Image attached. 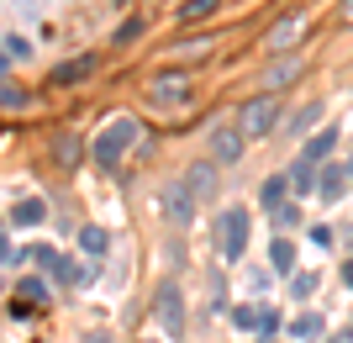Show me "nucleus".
<instances>
[{
  "instance_id": "nucleus-7",
  "label": "nucleus",
  "mask_w": 353,
  "mask_h": 343,
  "mask_svg": "<svg viewBox=\"0 0 353 343\" xmlns=\"http://www.w3.org/2000/svg\"><path fill=\"white\" fill-rule=\"evenodd\" d=\"M211 153H216V164H232L243 153V127H216L211 133Z\"/></svg>"
},
{
  "instance_id": "nucleus-34",
  "label": "nucleus",
  "mask_w": 353,
  "mask_h": 343,
  "mask_svg": "<svg viewBox=\"0 0 353 343\" xmlns=\"http://www.w3.org/2000/svg\"><path fill=\"white\" fill-rule=\"evenodd\" d=\"M121 6H127V0H121Z\"/></svg>"
},
{
  "instance_id": "nucleus-21",
  "label": "nucleus",
  "mask_w": 353,
  "mask_h": 343,
  "mask_svg": "<svg viewBox=\"0 0 353 343\" xmlns=\"http://www.w3.org/2000/svg\"><path fill=\"white\" fill-rule=\"evenodd\" d=\"M290 338H322V317H295Z\"/></svg>"
},
{
  "instance_id": "nucleus-29",
  "label": "nucleus",
  "mask_w": 353,
  "mask_h": 343,
  "mask_svg": "<svg viewBox=\"0 0 353 343\" xmlns=\"http://www.w3.org/2000/svg\"><path fill=\"white\" fill-rule=\"evenodd\" d=\"M6 259H11V243H6V233H0V264H6Z\"/></svg>"
},
{
  "instance_id": "nucleus-23",
  "label": "nucleus",
  "mask_w": 353,
  "mask_h": 343,
  "mask_svg": "<svg viewBox=\"0 0 353 343\" xmlns=\"http://www.w3.org/2000/svg\"><path fill=\"white\" fill-rule=\"evenodd\" d=\"M290 185H295V190H316V169H311L306 159H301V164L290 169Z\"/></svg>"
},
{
  "instance_id": "nucleus-19",
  "label": "nucleus",
  "mask_w": 353,
  "mask_h": 343,
  "mask_svg": "<svg viewBox=\"0 0 353 343\" xmlns=\"http://www.w3.org/2000/svg\"><path fill=\"white\" fill-rule=\"evenodd\" d=\"M79 248L85 254H105V227H79Z\"/></svg>"
},
{
  "instance_id": "nucleus-1",
  "label": "nucleus",
  "mask_w": 353,
  "mask_h": 343,
  "mask_svg": "<svg viewBox=\"0 0 353 343\" xmlns=\"http://www.w3.org/2000/svg\"><path fill=\"white\" fill-rule=\"evenodd\" d=\"M132 143H137V117H111V121L101 127V137H95V159L111 169L121 153L132 148Z\"/></svg>"
},
{
  "instance_id": "nucleus-3",
  "label": "nucleus",
  "mask_w": 353,
  "mask_h": 343,
  "mask_svg": "<svg viewBox=\"0 0 353 343\" xmlns=\"http://www.w3.org/2000/svg\"><path fill=\"white\" fill-rule=\"evenodd\" d=\"M248 233H253L248 211H227V217L216 222V243H221V259H243V254H248Z\"/></svg>"
},
{
  "instance_id": "nucleus-14",
  "label": "nucleus",
  "mask_w": 353,
  "mask_h": 343,
  "mask_svg": "<svg viewBox=\"0 0 353 343\" xmlns=\"http://www.w3.org/2000/svg\"><path fill=\"white\" fill-rule=\"evenodd\" d=\"M0 106H6V111H27L32 95H27L21 85H6V79H0Z\"/></svg>"
},
{
  "instance_id": "nucleus-11",
  "label": "nucleus",
  "mask_w": 353,
  "mask_h": 343,
  "mask_svg": "<svg viewBox=\"0 0 353 343\" xmlns=\"http://www.w3.org/2000/svg\"><path fill=\"white\" fill-rule=\"evenodd\" d=\"M90 69H95V59H69V63L53 69V85H74V79H85Z\"/></svg>"
},
{
  "instance_id": "nucleus-22",
  "label": "nucleus",
  "mask_w": 353,
  "mask_h": 343,
  "mask_svg": "<svg viewBox=\"0 0 353 343\" xmlns=\"http://www.w3.org/2000/svg\"><path fill=\"white\" fill-rule=\"evenodd\" d=\"M216 6H221V0H185V6H179V16H185V21H201V16H211Z\"/></svg>"
},
{
  "instance_id": "nucleus-31",
  "label": "nucleus",
  "mask_w": 353,
  "mask_h": 343,
  "mask_svg": "<svg viewBox=\"0 0 353 343\" xmlns=\"http://www.w3.org/2000/svg\"><path fill=\"white\" fill-rule=\"evenodd\" d=\"M343 21H353V0H343Z\"/></svg>"
},
{
  "instance_id": "nucleus-5",
  "label": "nucleus",
  "mask_w": 353,
  "mask_h": 343,
  "mask_svg": "<svg viewBox=\"0 0 353 343\" xmlns=\"http://www.w3.org/2000/svg\"><path fill=\"white\" fill-rule=\"evenodd\" d=\"M274 117H280L274 95H259V101H248V106H243V121H237V127H243L248 137H264L269 127H274Z\"/></svg>"
},
{
  "instance_id": "nucleus-24",
  "label": "nucleus",
  "mask_w": 353,
  "mask_h": 343,
  "mask_svg": "<svg viewBox=\"0 0 353 343\" xmlns=\"http://www.w3.org/2000/svg\"><path fill=\"white\" fill-rule=\"evenodd\" d=\"M316 117H322V106H316V101H311V106H301V111L290 117V133H306V127H311Z\"/></svg>"
},
{
  "instance_id": "nucleus-10",
  "label": "nucleus",
  "mask_w": 353,
  "mask_h": 343,
  "mask_svg": "<svg viewBox=\"0 0 353 343\" xmlns=\"http://www.w3.org/2000/svg\"><path fill=\"white\" fill-rule=\"evenodd\" d=\"M316 190H322L327 201H338V195L348 190V169H338V164H327L322 175H316Z\"/></svg>"
},
{
  "instance_id": "nucleus-8",
  "label": "nucleus",
  "mask_w": 353,
  "mask_h": 343,
  "mask_svg": "<svg viewBox=\"0 0 353 343\" xmlns=\"http://www.w3.org/2000/svg\"><path fill=\"white\" fill-rule=\"evenodd\" d=\"M53 159H59L63 169L79 164V159H85V143H79V133H59V137H53Z\"/></svg>"
},
{
  "instance_id": "nucleus-20",
  "label": "nucleus",
  "mask_w": 353,
  "mask_h": 343,
  "mask_svg": "<svg viewBox=\"0 0 353 343\" xmlns=\"http://www.w3.org/2000/svg\"><path fill=\"white\" fill-rule=\"evenodd\" d=\"M16 296H21V301H32V306H43V301H48V285L37 280V275H27V280H21V291H16Z\"/></svg>"
},
{
  "instance_id": "nucleus-25",
  "label": "nucleus",
  "mask_w": 353,
  "mask_h": 343,
  "mask_svg": "<svg viewBox=\"0 0 353 343\" xmlns=\"http://www.w3.org/2000/svg\"><path fill=\"white\" fill-rule=\"evenodd\" d=\"M53 275H59L63 285H85V280H90V269H79V264H59Z\"/></svg>"
},
{
  "instance_id": "nucleus-6",
  "label": "nucleus",
  "mask_w": 353,
  "mask_h": 343,
  "mask_svg": "<svg viewBox=\"0 0 353 343\" xmlns=\"http://www.w3.org/2000/svg\"><path fill=\"white\" fill-rule=\"evenodd\" d=\"M148 95H153V106H179L185 101V75H153Z\"/></svg>"
},
{
  "instance_id": "nucleus-13",
  "label": "nucleus",
  "mask_w": 353,
  "mask_h": 343,
  "mask_svg": "<svg viewBox=\"0 0 353 343\" xmlns=\"http://www.w3.org/2000/svg\"><path fill=\"white\" fill-rule=\"evenodd\" d=\"M285 185H290V175H269V179H264V190H259V201H264L269 211H280V201H285Z\"/></svg>"
},
{
  "instance_id": "nucleus-9",
  "label": "nucleus",
  "mask_w": 353,
  "mask_h": 343,
  "mask_svg": "<svg viewBox=\"0 0 353 343\" xmlns=\"http://www.w3.org/2000/svg\"><path fill=\"white\" fill-rule=\"evenodd\" d=\"M11 222H16V227H37V222H48V201H43V195H32V201H16Z\"/></svg>"
},
{
  "instance_id": "nucleus-28",
  "label": "nucleus",
  "mask_w": 353,
  "mask_h": 343,
  "mask_svg": "<svg viewBox=\"0 0 353 343\" xmlns=\"http://www.w3.org/2000/svg\"><path fill=\"white\" fill-rule=\"evenodd\" d=\"M290 291H295V296H311V291H316V275H295Z\"/></svg>"
},
{
  "instance_id": "nucleus-15",
  "label": "nucleus",
  "mask_w": 353,
  "mask_h": 343,
  "mask_svg": "<svg viewBox=\"0 0 353 343\" xmlns=\"http://www.w3.org/2000/svg\"><path fill=\"white\" fill-rule=\"evenodd\" d=\"M295 32H301V11H290L285 21H274V32H269V48H280V43H290Z\"/></svg>"
},
{
  "instance_id": "nucleus-27",
  "label": "nucleus",
  "mask_w": 353,
  "mask_h": 343,
  "mask_svg": "<svg viewBox=\"0 0 353 343\" xmlns=\"http://www.w3.org/2000/svg\"><path fill=\"white\" fill-rule=\"evenodd\" d=\"M137 37H143V21H121V27H117V48L121 43H137Z\"/></svg>"
},
{
  "instance_id": "nucleus-30",
  "label": "nucleus",
  "mask_w": 353,
  "mask_h": 343,
  "mask_svg": "<svg viewBox=\"0 0 353 343\" xmlns=\"http://www.w3.org/2000/svg\"><path fill=\"white\" fill-rule=\"evenodd\" d=\"M343 280H348V291H353V259H348V264H343Z\"/></svg>"
},
{
  "instance_id": "nucleus-17",
  "label": "nucleus",
  "mask_w": 353,
  "mask_h": 343,
  "mask_svg": "<svg viewBox=\"0 0 353 343\" xmlns=\"http://www.w3.org/2000/svg\"><path fill=\"white\" fill-rule=\"evenodd\" d=\"M269 259H274V269H280V275H290V269H295V243L274 238V248H269Z\"/></svg>"
},
{
  "instance_id": "nucleus-26",
  "label": "nucleus",
  "mask_w": 353,
  "mask_h": 343,
  "mask_svg": "<svg viewBox=\"0 0 353 343\" xmlns=\"http://www.w3.org/2000/svg\"><path fill=\"white\" fill-rule=\"evenodd\" d=\"M295 75H301V63H274V69H269V85H285V79H295Z\"/></svg>"
},
{
  "instance_id": "nucleus-4",
  "label": "nucleus",
  "mask_w": 353,
  "mask_h": 343,
  "mask_svg": "<svg viewBox=\"0 0 353 343\" xmlns=\"http://www.w3.org/2000/svg\"><path fill=\"white\" fill-rule=\"evenodd\" d=\"M153 312H159V322L174 333V338L185 333V301H179V285H174V280H163V285H159V296H153Z\"/></svg>"
},
{
  "instance_id": "nucleus-16",
  "label": "nucleus",
  "mask_w": 353,
  "mask_h": 343,
  "mask_svg": "<svg viewBox=\"0 0 353 343\" xmlns=\"http://www.w3.org/2000/svg\"><path fill=\"white\" fill-rule=\"evenodd\" d=\"M16 259H27V264H37V269H59L63 264V259L53 254V248H43V243H32L27 254H16Z\"/></svg>"
},
{
  "instance_id": "nucleus-33",
  "label": "nucleus",
  "mask_w": 353,
  "mask_h": 343,
  "mask_svg": "<svg viewBox=\"0 0 353 343\" xmlns=\"http://www.w3.org/2000/svg\"><path fill=\"white\" fill-rule=\"evenodd\" d=\"M259 343H274V338H259Z\"/></svg>"
},
{
  "instance_id": "nucleus-12",
  "label": "nucleus",
  "mask_w": 353,
  "mask_h": 343,
  "mask_svg": "<svg viewBox=\"0 0 353 343\" xmlns=\"http://www.w3.org/2000/svg\"><path fill=\"white\" fill-rule=\"evenodd\" d=\"M185 185H190V190H195V201H201V195H211V190H216V169H211V164H195Z\"/></svg>"
},
{
  "instance_id": "nucleus-18",
  "label": "nucleus",
  "mask_w": 353,
  "mask_h": 343,
  "mask_svg": "<svg viewBox=\"0 0 353 343\" xmlns=\"http://www.w3.org/2000/svg\"><path fill=\"white\" fill-rule=\"evenodd\" d=\"M332 143H338V133H322V137H311L301 159H306V164H316V159H327V153H332Z\"/></svg>"
},
{
  "instance_id": "nucleus-2",
  "label": "nucleus",
  "mask_w": 353,
  "mask_h": 343,
  "mask_svg": "<svg viewBox=\"0 0 353 343\" xmlns=\"http://www.w3.org/2000/svg\"><path fill=\"white\" fill-rule=\"evenodd\" d=\"M159 211H163L174 227H190V222H195V190L185 185V179H169V185L159 190Z\"/></svg>"
},
{
  "instance_id": "nucleus-32",
  "label": "nucleus",
  "mask_w": 353,
  "mask_h": 343,
  "mask_svg": "<svg viewBox=\"0 0 353 343\" xmlns=\"http://www.w3.org/2000/svg\"><path fill=\"white\" fill-rule=\"evenodd\" d=\"M0 75H6V53H0Z\"/></svg>"
}]
</instances>
